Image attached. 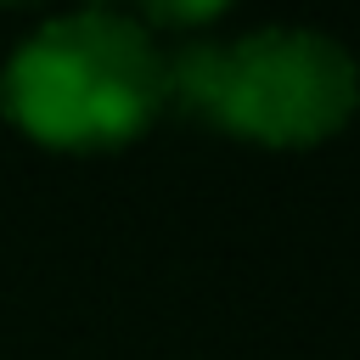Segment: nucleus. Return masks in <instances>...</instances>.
I'll list each match as a JSON object with an SVG mask.
<instances>
[{
	"label": "nucleus",
	"mask_w": 360,
	"mask_h": 360,
	"mask_svg": "<svg viewBox=\"0 0 360 360\" xmlns=\"http://www.w3.org/2000/svg\"><path fill=\"white\" fill-rule=\"evenodd\" d=\"M6 118L56 152H107L163 112V51L107 6L39 22L0 73Z\"/></svg>",
	"instance_id": "1"
},
{
	"label": "nucleus",
	"mask_w": 360,
	"mask_h": 360,
	"mask_svg": "<svg viewBox=\"0 0 360 360\" xmlns=\"http://www.w3.org/2000/svg\"><path fill=\"white\" fill-rule=\"evenodd\" d=\"M360 107L354 56L315 28H259L219 51L214 124L253 146H315Z\"/></svg>",
	"instance_id": "2"
},
{
	"label": "nucleus",
	"mask_w": 360,
	"mask_h": 360,
	"mask_svg": "<svg viewBox=\"0 0 360 360\" xmlns=\"http://www.w3.org/2000/svg\"><path fill=\"white\" fill-rule=\"evenodd\" d=\"M231 6L236 0H141V11L152 22H163V28H202L219 11H231Z\"/></svg>",
	"instance_id": "3"
}]
</instances>
